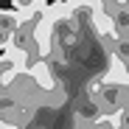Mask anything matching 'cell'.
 Here are the masks:
<instances>
[{
	"label": "cell",
	"instance_id": "cell-1",
	"mask_svg": "<svg viewBox=\"0 0 129 129\" xmlns=\"http://www.w3.org/2000/svg\"><path fill=\"white\" fill-rule=\"evenodd\" d=\"M31 39L37 42V53L39 56H48L53 48V23L45 17H37L34 25H31Z\"/></svg>",
	"mask_w": 129,
	"mask_h": 129
},
{
	"label": "cell",
	"instance_id": "cell-4",
	"mask_svg": "<svg viewBox=\"0 0 129 129\" xmlns=\"http://www.w3.org/2000/svg\"><path fill=\"white\" fill-rule=\"evenodd\" d=\"M42 3H48V0H37V6H42Z\"/></svg>",
	"mask_w": 129,
	"mask_h": 129
},
{
	"label": "cell",
	"instance_id": "cell-3",
	"mask_svg": "<svg viewBox=\"0 0 129 129\" xmlns=\"http://www.w3.org/2000/svg\"><path fill=\"white\" fill-rule=\"evenodd\" d=\"M0 129H20V123H17V121L11 123V121H3V118H0Z\"/></svg>",
	"mask_w": 129,
	"mask_h": 129
},
{
	"label": "cell",
	"instance_id": "cell-2",
	"mask_svg": "<svg viewBox=\"0 0 129 129\" xmlns=\"http://www.w3.org/2000/svg\"><path fill=\"white\" fill-rule=\"evenodd\" d=\"M28 76L34 81V87L42 90V93H53L56 90V79H53V70H51V64L45 59H39L34 64H28Z\"/></svg>",
	"mask_w": 129,
	"mask_h": 129
}]
</instances>
